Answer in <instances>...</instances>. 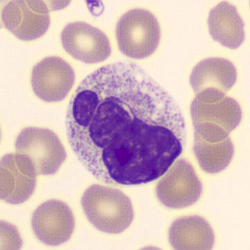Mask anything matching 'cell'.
Listing matches in <instances>:
<instances>
[{
  "label": "cell",
  "mask_w": 250,
  "mask_h": 250,
  "mask_svg": "<svg viewBox=\"0 0 250 250\" xmlns=\"http://www.w3.org/2000/svg\"><path fill=\"white\" fill-rule=\"evenodd\" d=\"M66 127L79 161L106 185L155 181L185 146L181 109L132 62L107 64L87 76L69 101Z\"/></svg>",
  "instance_id": "1"
},
{
  "label": "cell",
  "mask_w": 250,
  "mask_h": 250,
  "mask_svg": "<svg viewBox=\"0 0 250 250\" xmlns=\"http://www.w3.org/2000/svg\"><path fill=\"white\" fill-rule=\"evenodd\" d=\"M191 115L195 128L194 150L200 163L212 160L226 167L233 153L228 134L239 124L241 114L220 101L205 103L192 111Z\"/></svg>",
  "instance_id": "2"
},
{
  "label": "cell",
  "mask_w": 250,
  "mask_h": 250,
  "mask_svg": "<svg viewBox=\"0 0 250 250\" xmlns=\"http://www.w3.org/2000/svg\"><path fill=\"white\" fill-rule=\"evenodd\" d=\"M15 160L20 169L32 178L57 173L67 154L60 139L51 130L27 127L16 141Z\"/></svg>",
  "instance_id": "3"
},
{
  "label": "cell",
  "mask_w": 250,
  "mask_h": 250,
  "mask_svg": "<svg viewBox=\"0 0 250 250\" xmlns=\"http://www.w3.org/2000/svg\"><path fill=\"white\" fill-rule=\"evenodd\" d=\"M82 206L89 221L102 232H123L134 220L132 201L117 188L92 185L82 195Z\"/></svg>",
  "instance_id": "4"
},
{
  "label": "cell",
  "mask_w": 250,
  "mask_h": 250,
  "mask_svg": "<svg viewBox=\"0 0 250 250\" xmlns=\"http://www.w3.org/2000/svg\"><path fill=\"white\" fill-rule=\"evenodd\" d=\"M115 36L122 54L131 59H143L151 56L159 47L160 26L150 11L132 9L117 21Z\"/></svg>",
  "instance_id": "5"
},
{
  "label": "cell",
  "mask_w": 250,
  "mask_h": 250,
  "mask_svg": "<svg viewBox=\"0 0 250 250\" xmlns=\"http://www.w3.org/2000/svg\"><path fill=\"white\" fill-rule=\"evenodd\" d=\"M3 24L18 39L30 41L42 37L50 24L49 10L44 1H10L1 12Z\"/></svg>",
  "instance_id": "6"
},
{
  "label": "cell",
  "mask_w": 250,
  "mask_h": 250,
  "mask_svg": "<svg viewBox=\"0 0 250 250\" xmlns=\"http://www.w3.org/2000/svg\"><path fill=\"white\" fill-rule=\"evenodd\" d=\"M61 41L69 55L84 63L103 62L112 54L107 35L84 21L67 24L61 32Z\"/></svg>",
  "instance_id": "7"
},
{
  "label": "cell",
  "mask_w": 250,
  "mask_h": 250,
  "mask_svg": "<svg viewBox=\"0 0 250 250\" xmlns=\"http://www.w3.org/2000/svg\"><path fill=\"white\" fill-rule=\"evenodd\" d=\"M74 227L72 210L61 200H49L41 204L31 218L35 236L47 246H60L68 241Z\"/></svg>",
  "instance_id": "8"
},
{
  "label": "cell",
  "mask_w": 250,
  "mask_h": 250,
  "mask_svg": "<svg viewBox=\"0 0 250 250\" xmlns=\"http://www.w3.org/2000/svg\"><path fill=\"white\" fill-rule=\"evenodd\" d=\"M73 69L61 58L52 56L40 61L31 73V87L34 94L47 103L64 100L73 87Z\"/></svg>",
  "instance_id": "9"
},
{
  "label": "cell",
  "mask_w": 250,
  "mask_h": 250,
  "mask_svg": "<svg viewBox=\"0 0 250 250\" xmlns=\"http://www.w3.org/2000/svg\"><path fill=\"white\" fill-rule=\"evenodd\" d=\"M208 26L212 39L225 47L237 49L244 41V22L236 8L227 1L210 11Z\"/></svg>",
  "instance_id": "10"
},
{
  "label": "cell",
  "mask_w": 250,
  "mask_h": 250,
  "mask_svg": "<svg viewBox=\"0 0 250 250\" xmlns=\"http://www.w3.org/2000/svg\"><path fill=\"white\" fill-rule=\"evenodd\" d=\"M237 79L234 64L225 59L210 58L200 61L190 75V82L196 94L207 89L223 93L231 88Z\"/></svg>",
  "instance_id": "11"
},
{
  "label": "cell",
  "mask_w": 250,
  "mask_h": 250,
  "mask_svg": "<svg viewBox=\"0 0 250 250\" xmlns=\"http://www.w3.org/2000/svg\"><path fill=\"white\" fill-rule=\"evenodd\" d=\"M36 186V178L23 173L15 160L7 154L1 160V198L11 205H19L31 198Z\"/></svg>",
  "instance_id": "12"
},
{
  "label": "cell",
  "mask_w": 250,
  "mask_h": 250,
  "mask_svg": "<svg viewBox=\"0 0 250 250\" xmlns=\"http://www.w3.org/2000/svg\"><path fill=\"white\" fill-rule=\"evenodd\" d=\"M194 172L193 169L188 175H176L177 181L170 173L167 174L157 186V196L160 201L170 194V198L163 204L168 208H183L193 205L202 193V185L196 175L186 181V179Z\"/></svg>",
  "instance_id": "13"
}]
</instances>
